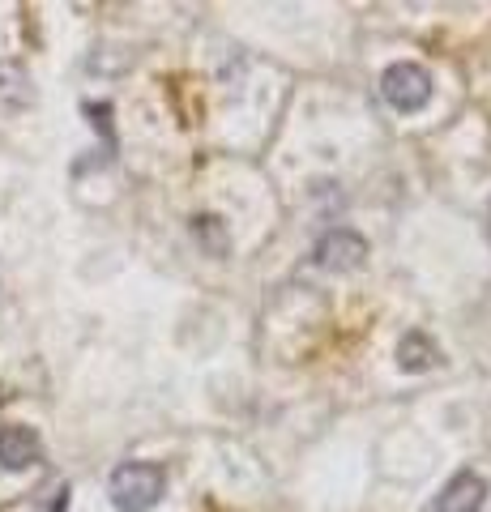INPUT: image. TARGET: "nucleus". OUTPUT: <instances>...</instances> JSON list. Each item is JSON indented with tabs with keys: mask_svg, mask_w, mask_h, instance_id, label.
<instances>
[{
	"mask_svg": "<svg viewBox=\"0 0 491 512\" xmlns=\"http://www.w3.org/2000/svg\"><path fill=\"white\" fill-rule=\"evenodd\" d=\"M316 265L329 269V274H355V269L368 261V239L351 227H334L316 239Z\"/></svg>",
	"mask_w": 491,
	"mask_h": 512,
	"instance_id": "nucleus-3",
	"label": "nucleus"
},
{
	"mask_svg": "<svg viewBox=\"0 0 491 512\" xmlns=\"http://www.w3.org/2000/svg\"><path fill=\"white\" fill-rule=\"evenodd\" d=\"M487 231H491V205H487Z\"/></svg>",
	"mask_w": 491,
	"mask_h": 512,
	"instance_id": "nucleus-8",
	"label": "nucleus"
},
{
	"mask_svg": "<svg viewBox=\"0 0 491 512\" xmlns=\"http://www.w3.org/2000/svg\"><path fill=\"white\" fill-rule=\"evenodd\" d=\"M188 231H193V239L201 244L205 256H214V261L231 256V231H227V222L218 214H193L188 218Z\"/></svg>",
	"mask_w": 491,
	"mask_h": 512,
	"instance_id": "nucleus-7",
	"label": "nucleus"
},
{
	"mask_svg": "<svg viewBox=\"0 0 491 512\" xmlns=\"http://www.w3.org/2000/svg\"><path fill=\"white\" fill-rule=\"evenodd\" d=\"M167 491V478L150 461H124L107 478V495H112L116 512H150Z\"/></svg>",
	"mask_w": 491,
	"mask_h": 512,
	"instance_id": "nucleus-1",
	"label": "nucleus"
},
{
	"mask_svg": "<svg viewBox=\"0 0 491 512\" xmlns=\"http://www.w3.org/2000/svg\"><path fill=\"white\" fill-rule=\"evenodd\" d=\"M43 457V440L35 427H0V470H30Z\"/></svg>",
	"mask_w": 491,
	"mask_h": 512,
	"instance_id": "nucleus-5",
	"label": "nucleus"
},
{
	"mask_svg": "<svg viewBox=\"0 0 491 512\" xmlns=\"http://www.w3.org/2000/svg\"><path fill=\"white\" fill-rule=\"evenodd\" d=\"M487 504V478L474 470H457L436 495V512H483Z\"/></svg>",
	"mask_w": 491,
	"mask_h": 512,
	"instance_id": "nucleus-4",
	"label": "nucleus"
},
{
	"mask_svg": "<svg viewBox=\"0 0 491 512\" xmlns=\"http://www.w3.org/2000/svg\"><path fill=\"white\" fill-rule=\"evenodd\" d=\"M398 367L402 372H410V376H419V372H432V367L440 363V346L427 338L423 329H410V333H402V342H398Z\"/></svg>",
	"mask_w": 491,
	"mask_h": 512,
	"instance_id": "nucleus-6",
	"label": "nucleus"
},
{
	"mask_svg": "<svg viewBox=\"0 0 491 512\" xmlns=\"http://www.w3.org/2000/svg\"><path fill=\"white\" fill-rule=\"evenodd\" d=\"M380 99H385L398 116H415L432 103V73L415 60H398L380 73Z\"/></svg>",
	"mask_w": 491,
	"mask_h": 512,
	"instance_id": "nucleus-2",
	"label": "nucleus"
}]
</instances>
